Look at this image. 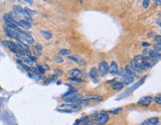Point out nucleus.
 I'll list each match as a JSON object with an SVG mask.
<instances>
[{
    "instance_id": "nucleus-1",
    "label": "nucleus",
    "mask_w": 161,
    "mask_h": 125,
    "mask_svg": "<svg viewBox=\"0 0 161 125\" xmlns=\"http://www.w3.org/2000/svg\"><path fill=\"white\" fill-rule=\"evenodd\" d=\"M62 98L67 102H70L72 104H76V102L80 99V94L77 92H69V93L64 94L62 96Z\"/></svg>"
},
{
    "instance_id": "nucleus-2",
    "label": "nucleus",
    "mask_w": 161,
    "mask_h": 125,
    "mask_svg": "<svg viewBox=\"0 0 161 125\" xmlns=\"http://www.w3.org/2000/svg\"><path fill=\"white\" fill-rule=\"evenodd\" d=\"M97 72L100 74V76H105V74L109 72V65L105 61H101L98 64V69Z\"/></svg>"
},
{
    "instance_id": "nucleus-3",
    "label": "nucleus",
    "mask_w": 161,
    "mask_h": 125,
    "mask_svg": "<svg viewBox=\"0 0 161 125\" xmlns=\"http://www.w3.org/2000/svg\"><path fill=\"white\" fill-rule=\"evenodd\" d=\"M19 35H20V37H21V39H22V42L25 41L27 44H29V45L34 44V39H33L28 33H25V32L19 30Z\"/></svg>"
},
{
    "instance_id": "nucleus-4",
    "label": "nucleus",
    "mask_w": 161,
    "mask_h": 125,
    "mask_svg": "<svg viewBox=\"0 0 161 125\" xmlns=\"http://www.w3.org/2000/svg\"><path fill=\"white\" fill-rule=\"evenodd\" d=\"M110 120V117L106 113H101L98 117H97V125H104Z\"/></svg>"
},
{
    "instance_id": "nucleus-5",
    "label": "nucleus",
    "mask_w": 161,
    "mask_h": 125,
    "mask_svg": "<svg viewBox=\"0 0 161 125\" xmlns=\"http://www.w3.org/2000/svg\"><path fill=\"white\" fill-rule=\"evenodd\" d=\"M151 102H152V97L151 96H143L138 100V103L140 105H142V106H148Z\"/></svg>"
},
{
    "instance_id": "nucleus-6",
    "label": "nucleus",
    "mask_w": 161,
    "mask_h": 125,
    "mask_svg": "<svg viewBox=\"0 0 161 125\" xmlns=\"http://www.w3.org/2000/svg\"><path fill=\"white\" fill-rule=\"evenodd\" d=\"M109 72L111 74H113V76H115V74H117L118 72V66L115 62H112L110 67H109Z\"/></svg>"
},
{
    "instance_id": "nucleus-7",
    "label": "nucleus",
    "mask_w": 161,
    "mask_h": 125,
    "mask_svg": "<svg viewBox=\"0 0 161 125\" xmlns=\"http://www.w3.org/2000/svg\"><path fill=\"white\" fill-rule=\"evenodd\" d=\"M31 23L29 21H27L25 19H21L18 21V27H22V28H25V29H30L31 28Z\"/></svg>"
},
{
    "instance_id": "nucleus-8",
    "label": "nucleus",
    "mask_w": 161,
    "mask_h": 125,
    "mask_svg": "<svg viewBox=\"0 0 161 125\" xmlns=\"http://www.w3.org/2000/svg\"><path fill=\"white\" fill-rule=\"evenodd\" d=\"M86 99H88V100H94L95 102H100L103 100V97L100 95H88Z\"/></svg>"
},
{
    "instance_id": "nucleus-9",
    "label": "nucleus",
    "mask_w": 161,
    "mask_h": 125,
    "mask_svg": "<svg viewBox=\"0 0 161 125\" xmlns=\"http://www.w3.org/2000/svg\"><path fill=\"white\" fill-rule=\"evenodd\" d=\"M124 71H125V73H126V76H129V77H132V78H134V77L136 76V72L134 71V69H132L131 66H126Z\"/></svg>"
},
{
    "instance_id": "nucleus-10",
    "label": "nucleus",
    "mask_w": 161,
    "mask_h": 125,
    "mask_svg": "<svg viewBox=\"0 0 161 125\" xmlns=\"http://www.w3.org/2000/svg\"><path fill=\"white\" fill-rule=\"evenodd\" d=\"M123 86H124V84H123L121 82H114V83L112 84V88H113V90H116V91L122 89Z\"/></svg>"
},
{
    "instance_id": "nucleus-11",
    "label": "nucleus",
    "mask_w": 161,
    "mask_h": 125,
    "mask_svg": "<svg viewBox=\"0 0 161 125\" xmlns=\"http://www.w3.org/2000/svg\"><path fill=\"white\" fill-rule=\"evenodd\" d=\"M69 74L73 78H77V77H80V74H82V71H80L79 69H73L69 71Z\"/></svg>"
},
{
    "instance_id": "nucleus-12",
    "label": "nucleus",
    "mask_w": 161,
    "mask_h": 125,
    "mask_svg": "<svg viewBox=\"0 0 161 125\" xmlns=\"http://www.w3.org/2000/svg\"><path fill=\"white\" fill-rule=\"evenodd\" d=\"M63 106H64V107H67V108L70 109L71 111H72V110H77V111H78V110L80 109V107H82L80 105H78V104H73V105H72V104H64Z\"/></svg>"
},
{
    "instance_id": "nucleus-13",
    "label": "nucleus",
    "mask_w": 161,
    "mask_h": 125,
    "mask_svg": "<svg viewBox=\"0 0 161 125\" xmlns=\"http://www.w3.org/2000/svg\"><path fill=\"white\" fill-rule=\"evenodd\" d=\"M133 82V78L132 77H129V76H124L123 78H122V83L123 84H125V85H128V84H130L131 83Z\"/></svg>"
},
{
    "instance_id": "nucleus-14",
    "label": "nucleus",
    "mask_w": 161,
    "mask_h": 125,
    "mask_svg": "<svg viewBox=\"0 0 161 125\" xmlns=\"http://www.w3.org/2000/svg\"><path fill=\"white\" fill-rule=\"evenodd\" d=\"M69 60H71V61H73L75 63H78L80 66H83L85 64V62L83 60H80V59H79L78 57H75V56H69Z\"/></svg>"
},
{
    "instance_id": "nucleus-15",
    "label": "nucleus",
    "mask_w": 161,
    "mask_h": 125,
    "mask_svg": "<svg viewBox=\"0 0 161 125\" xmlns=\"http://www.w3.org/2000/svg\"><path fill=\"white\" fill-rule=\"evenodd\" d=\"M90 77L92 78V79H97V74H98V72H97V69H96V68H93V69H91V70H90Z\"/></svg>"
},
{
    "instance_id": "nucleus-16",
    "label": "nucleus",
    "mask_w": 161,
    "mask_h": 125,
    "mask_svg": "<svg viewBox=\"0 0 161 125\" xmlns=\"http://www.w3.org/2000/svg\"><path fill=\"white\" fill-rule=\"evenodd\" d=\"M41 34L46 40H51L52 39V34L50 32H48V31H41Z\"/></svg>"
},
{
    "instance_id": "nucleus-17",
    "label": "nucleus",
    "mask_w": 161,
    "mask_h": 125,
    "mask_svg": "<svg viewBox=\"0 0 161 125\" xmlns=\"http://www.w3.org/2000/svg\"><path fill=\"white\" fill-rule=\"evenodd\" d=\"M58 54H59V56H69V55H71V52H70V50L63 49V50H60Z\"/></svg>"
},
{
    "instance_id": "nucleus-18",
    "label": "nucleus",
    "mask_w": 161,
    "mask_h": 125,
    "mask_svg": "<svg viewBox=\"0 0 161 125\" xmlns=\"http://www.w3.org/2000/svg\"><path fill=\"white\" fill-rule=\"evenodd\" d=\"M90 102V100H88V99H86V98H84V99H79V100L76 102V104H78V105H84V104H88Z\"/></svg>"
},
{
    "instance_id": "nucleus-19",
    "label": "nucleus",
    "mask_w": 161,
    "mask_h": 125,
    "mask_svg": "<svg viewBox=\"0 0 161 125\" xmlns=\"http://www.w3.org/2000/svg\"><path fill=\"white\" fill-rule=\"evenodd\" d=\"M69 81L72 82V83H83V80H82V79H79V78H73V77H71V78L69 79Z\"/></svg>"
},
{
    "instance_id": "nucleus-20",
    "label": "nucleus",
    "mask_w": 161,
    "mask_h": 125,
    "mask_svg": "<svg viewBox=\"0 0 161 125\" xmlns=\"http://www.w3.org/2000/svg\"><path fill=\"white\" fill-rule=\"evenodd\" d=\"M148 122H149L150 125H157L158 122H159V119H158L157 117H152V118H150V119L148 120Z\"/></svg>"
},
{
    "instance_id": "nucleus-21",
    "label": "nucleus",
    "mask_w": 161,
    "mask_h": 125,
    "mask_svg": "<svg viewBox=\"0 0 161 125\" xmlns=\"http://www.w3.org/2000/svg\"><path fill=\"white\" fill-rule=\"evenodd\" d=\"M22 62H23V63H25L26 65H28V66H32V65L34 64V63H33V62H32V61L29 59V58H24V59L22 60Z\"/></svg>"
},
{
    "instance_id": "nucleus-22",
    "label": "nucleus",
    "mask_w": 161,
    "mask_h": 125,
    "mask_svg": "<svg viewBox=\"0 0 161 125\" xmlns=\"http://www.w3.org/2000/svg\"><path fill=\"white\" fill-rule=\"evenodd\" d=\"M154 100L157 104H161V95L157 94V96H155V98H154Z\"/></svg>"
},
{
    "instance_id": "nucleus-23",
    "label": "nucleus",
    "mask_w": 161,
    "mask_h": 125,
    "mask_svg": "<svg viewBox=\"0 0 161 125\" xmlns=\"http://www.w3.org/2000/svg\"><path fill=\"white\" fill-rule=\"evenodd\" d=\"M149 4H150V0H143L142 6H143L144 8H148V7H149Z\"/></svg>"
},
{
    "instance_id": "nucleus-24",
    "label": "nucleus",
    "mask_w": 161,
    "mask_h": 125,
    "mask_svg": "<svg viewBox=\"0 0 161 125\" xmlns=\"http://www.w3.org/2000/svg\"><path fill=\"white\" fill-rule=\"evenodd\" d=\"M88 118H89L88 116H86V117H83L82 119H80V124H79V125H85V124L88 122Z\"/></svg>"
},
{
    "instance_id": "nucleus-25",
    "label": "nucleus",
    "mask_w": 161,
    "mask_h": 125,
    "mask_svg": "<svg viewBox=\"0 0 161 125\" xmlns=\"http://www.w3.org/2000/svg\"><path fill=\"white\" fill-rule=\"evenodd\" d=\"M36 69H37V71H38V73H44V72H45L44 69H43L41 66H37V67H36Z\"/></svg>"
},
{
    "instance_id": "nucleus-26",
    "label": "nucleus",
    "mask_w": 161,
    "mask_h": 125,
    "mask_svg": "<svg viewBox=\"0 0 161 125\" xmlns=\"http://www.w3.org/2000/svg\"><path fill=\"white\" fill-rule=\"evenodd\" d=\"M160 44H155L154 45V51H156V52H158V53H160Z\"/></svg>"
},
{
    "instance_id": "nucleus-27",
    "label": "nucleus",
    "mask_w": 161,
    "mask_h": 125,
    "mask_svg": "<svg viewBox=\"0 0 161 125\" xmlns=\"http://www.w3.org/2000/svg\"><path fill=\"white\" fill-rule=\"evenodd\" d=\"M121 111V108H117V109H113V110H111L110 112L112 113V114H117V113H119Z\"/></svg>"
},
{
    "instance_id": "nucleus-28",
    "label": "nucleus",
    "mask_w": 161,
    "mask_h": 125,
    "mask_svg": "<svg viewBox=\"0 0 161 125\" xmlns=\"http://www.w3.org/2000/svg\"><path fill=\"white\" fill-rule=\"evenodd\" d=\"M55 62H56L57 64H62V63H63V59L61 58V56H59V57H57V58L55 59Z\"/></svg>"
},
{
    "instance_id": "nucleus-29",
    "label": "nucleus",
    "mask_w": 161,
    "mask_h": 125,
    "mask_svg": "<svg viewBox=\"0 0 161 125\" xmlns=\"http://www.w3.org/2000/svg\"><path fill=\"white\" fill-rule=\"evenodd\" d=\"M35 50H36V51H42V46L40 45V44H37L36 46H35Z\"/></svg>"
},
{
    "instance_id": "nucleus-30",
    "label": "nucleus",
    "mask_w": 161,
    "mask_h": 125,
    "mask_svg": "<svg viewBox=\"0 0 161 125\" xmlns=\"http://www.w3.org/2000/svg\"><path fill=\"white\" fill-rule=\"evenodd\" d=\"M55 73L57 74V76H62V74H63V71H62L61 69H57L55 70Z\"/></svg>"
},
{
    "instance_id": "nucleus-31",
    "label": "nucleus",
    "mask_w": 161,
    "mask_h": 125,
    "mask_svg": "<svg viewBox=\"0 0 161 125\" xmlns=\"http://www.w3.org/2000/svg\"><path fill=\"white\" fill-rule=\"evenodd\" d=\"M28 58H29V59H30V60H31L33 63H36V61H37V60H36V59H35L33 56H31V55H28Z\"/></svg>"
},
{
    "instance_id": "nucleus-32",
    "label": "nucleus",
    "mask_w": 161,
    "mask_h": 125,
    "mask_svg": "<svg viewBox=\"0 0 161 125\" xmlns=\"http://www.w3.org/2000/svg\"><path fill=\"white\" fill-rule=\"evenodd\" d=\"M160 38H161L160 35H157V36L155 37V41L157 42V44H160Z\"/></svg>"
},
{
    "instance_id": "nucleus-33",
    "label": "nucleus",
    "mask_w": 161,
    "mask_h": 125,
    "mask_svg": "<svg viewBox=\"0 0 161 125\" xmlns=\"http://www.w3.org/2000/svg\"><path fill=\"white\" fill-rule=\"evenodd\" d=\"M59 111H60V112H65V113H70V112H72L71 110H68V109H60Z\"/></svg>"
},
{
    "instance_id": "nucleus-34",
    "label": "nucleus",
    "mask_w": 161,
    "mask_h": 125,
    "mask_svg": "<svg viewBox=\"0 0 161 125\" xmlns=\"http://www.w3.org/2000/svg\"><path fill=\"white\" fill-rule=\"evenodd\" d=\"M161 0H155V6H160Z\"/></svg>"
},
{
    "instance_id": "nucleus-35",
    "label": "nucleus",
    "mask_w": 161,
    "mask_h": 125,
    "mask_svg": "<svg viewBox=\"0 0 161 125\" xmlns=\"http://www.w3.org/2000/svg\"><path fill=\"white\" fill-rule=\"evenodd\" d=\"M21 1V0H20ZM23 1H25V2H27V3H29V4H32L33 3V0H23Z\"/></svg>"
},
{
    "instance_id": "nucleus-36",
    "label": "nucleus",
    "mask_w": 161,
    "mask_h": 125,
    "mask_svg": "<svg viewBox=\"0 0 161 125\" xmlns=\"http://www.w3.org/2000/svg\"><path fill=\"white\" fill-rule=\"evenodd\" d=\"M141 125H150V124H149L148 120H145L144 122H142V123H141Z\"/></svg>"
},
{
    "instance_id": "nucleus-37",
    "label": "nucleus",
    "mask_w": 161,
    "mask_h": 125,
    "mask_svg": "<svg viewBox=\"0 0 161 125\" xmlns=\"http://www.w3.org/2000/svg\"><path fill=\"white\" fill-rule=\"evenodd\" d=\"M42 68H43V69H44V70H45V69H47V70H48V69H49V67H48V66H47V65H44V66H43V67H42Z\"/></svg>"
},
{
    "instance_id": "nucleus-38",
    "label": "nucleus",
    "mask_w": 161,
    "mask_h": 125,
    "mask_svg": "<svg viewBox=\"0 0 161 125\" xmlns=\"http://www.w3.org/2000/svg\"><path fill=\"white\" fill-rule=\"evenodd\" d=\"M142 46H143L144 48H147V47L149 46V44H147V43H142Z\"/></svg>"
},
{
    "instance_id": "nucleus-39",
    "label": "nucleus",
    "mask_w": 161,
    "mask_h": 125,
    "mask_svg": "<svg viewBox=\"0 0 161 125\" xmlns=\"http://www.w3.org/2000/svg\"><path fill=\"white\" fill-rule=\"evenodd\" d=\"M149 53V50H144L143 51V54H148Z\"/></svg>"
},
{
    "instance_id": "nucleus-40",
    "label": "nucleus",
    "mask_w": 161,
    "mask_h": 125,
    "mask_svg": "<svg viewBox=\"0 0 161 125\" xmlns=\"http://www.w3.org/2000/svg\"><path fill=\"white\" fill-rule=\"evenodd\" d=\"M79 124H80V121H79V120H77V121L74 123V125H79Z\"/></svg>"
},
{
    "instance_id": "nucleus-41",
    "label": "nucleus",
    "mask_w": 161,
    "mask_h": 125,
    "mask_svg": "<svg viewBox=\"0 0 161 125\" xmlns=\"http://www.w3.org/2000/svg\"><path fill=\"white\" fill-rule=\"evenodd\" d=\"M78 1H79V2H80V3H82V2L84 1V0H78Z\"/></svg>"
}]
</instances>
